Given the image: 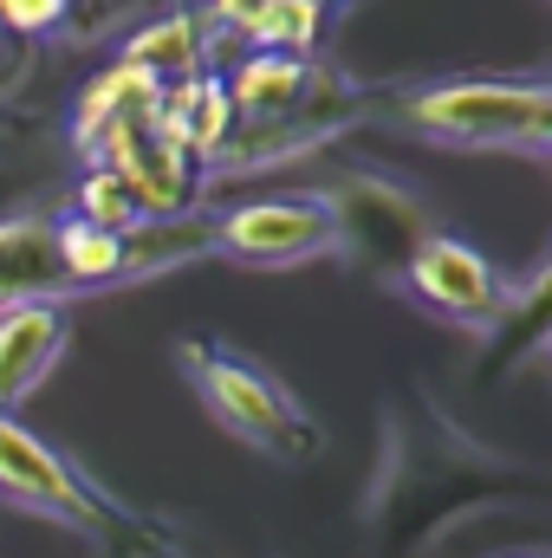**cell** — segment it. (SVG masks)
Here are the masks:
<instances>
[{
    "label": "cell",
    "mask_w": 552,
    "mask_h": 558,
    "mask_svg": "<svg viewBox=\"0 0 552 558\" xmlns=\"http://www.w3.org/2000/svg\"><path fill=\"white\" fill-rule=\"evenodd\" d=\"M208 254L279 274V267H305V260H332L338 254V221L325 189H299V195H267V202H235L221 215H208Z\"/></svg>",
    "instance_id": "cell-5"
},
{
    "label": "cell",
    "mask_w": 552,
    "mask_h": 558,
    "mask_svg": "<svg viewBox=\"0 0 552 558\" xmlns=\"http://www.w3.org/2000/svg\"><path fill=\"white\" fill-rule=\"evenodd\" d=\"M332 72H319L312 59H292V52H254L241 59V72L228 78V105L235 118H279L292 105H305Z\"/></svg>",
    "instance_id": "cell-14"
},
{
    "label": "cell",
    "mask_w": 552,
    "mask_h": 558,
    "mask_svg": "<svg viewBox=\"0 0 552 558\" xmlns=\"http://www.w3.org/2000/svg\"><path fill=\"white\" fill-rule=\"evenodd\" d=\"M72 202H79L72 215L92 221V228H111V234H137L143 228V208H137V195H131V182L118 169H105V162H92V175L79 182Z\"/></svg>",
    "instance_id": "cell-19"
},
{
    "label": "cell",
    "mask_w": 552,
    "mask_h": 558,
    "mask_svg": "<svg viewBox=\"0 0 552 558\" xmlns=\"http://www.w3.org/2000/svg\"><path fill=\"white\" fill-rule=\"evenodd\" d=\"M325 0H274L254 26H248V39L261 46V52H292V59H312V46L325 39Z\"/></svg>",
    "instance_id": "cell-18"
},
{
    "label": "cell",
    "mask_w": 552,
    "mask_h": 558,
    "mask_svg": "<svg viewBox=\"0 0 552 558\" xmlns=\"http://www.w3.org/2000/svg\"><path fill=\"white\" fill-rule=\"evenodd\" d=\"M156 92H163V78H149L143 65H111V72H98L92 85H85V98H79V118H72V137L85 156H98L111 131H124V124H137L156 111Z\"/></svg>",
    "instance_id": "cell-12"
},
{
    "label": "cell",
    "mask_w": 552,
    "mask_h": 558,
    "mask_svg": "<svg viewBox=\"0 0 552 558\" xmlns=\"http://www.w3.org/2000/svg\"><path fill=\"white\" fill-rule=\"evenodd\" d=\"M59 241V274L72 292H105L118 279H131V234H111V228H92L79 215H65L52 228Z\"/></svg>",
    "instance_id": "cell-15"
},
{
    "label": "cell",
    "mask_w": 552,
    "mask_h": 558,
    "mask_svg": "<svg viewBox=\"0 0 552 558\" xmlns=\"http://www.w3.org/2000/svg\"><path fill=\"white\" fill-rule=\"evenodd\" d=\"M384 124L410 131L442 149H475V156H552V85L547 78H435L404 92Z\"/></svg>",
    "instance_id": "cell-2"
},
{
    "label": "cell",
    "mask_w": 552,
    "mask_h": 558,
    "mask_svg": "<svg viewBox=\"0 0 552 558\" xmlns=\"http://www.w3.org/2000/svg\"><path fill=\"white\" fill-rule=\"evenodd\" d=\"M371 118V105L351 92V85H338V78H325L305 105H292V111H279V118H235V131L221 137V149L202 162L208 175H254V169H274L286 156H312V149H325V143L338 137V131H351V124H364Z\"/></svg>",
    "instance_id": "cell-7"
},
{
    "label": "cell",
    "mask_w": 552,
    "mask_h": 558,
    "mask_svg": "<svg viewBox=\"0 0 552 558\" xmlns=\"http://www.w3.org/2000/svg\"><path fill=\"white\" fill-rule=\"evenodd\" d=\"M0 500L33 513V520H52L65 533H85L92 546H124V553H156V558H182L176 539L131 513L118 494H105L85 468H72L52 441H39L33 428L0 410Z\"/></svg>",
    "instance_id": "cell-3"
},
{
    "label": "cell",
    "mask_w": 552,
    "mask_h": 558,
    "mask_svg": "<svg viewBox=\"0 0 552 558\" xmlns=\"http://www.w3.org/2000/svg\"><path fill=\"white\" fill-rule=\"evenodd\" d=\"M182 371H189L202 410L215 416V428L235 435L241 448L267 454V461H279V468L319 461L325 428H319V416L279 384L267 364L241 357V351L221 344V338H189V344H182Z\"/></svg>",
    "instance_id": "cell-4"
},
{
    "label": "cell",
    "mask_w": 552,
    "mask_h": 558,
    "mask_svg": "<svg viewBox=\"0 0 552 558\" xmlns=\"http://www.w3.org/2000/svg\"><path fill=\"white\" fill-rule=\"evenodd\" d=\"M274 0H208V26H221V33H241L248 39V26L267 13Z\"/></svg>",
    "instance_id": "cell-21"
},
{
    "label": "cell",
    "mask_w": 552,
    "mask_h": 558,
    "mask_svg": "<svg viewBox=\"0 0 552 558\" xmlns=\"http://www.w3.org/2000/svg\"><path fill=\"white\" fill-rule=\"evenodd\" d=\"M156 124L182 149H195L202 162L221 149V137L235 131V105H228V85L208 78V72H189V78H169L156 92Z\"/></svg>",
    "instance_id": "cell-13"
},
{
    "label": "cell",
    "mask_w": 552,
    "mask_h": 558,
    "mask_svg": "<svg viewBox=\"0 0 552 558\" xmlns=\"http://www.w3.org/2000/svg\"><path fill=\"white\" fill-rule=\"evenodd\" d=\"M52 215H13L0 221V312L33 305V299H72V286L59 274V241H52Z\"/></svg>",
    "instance_id": "cell-11"
},
{
    "label": "cell",
    "mask_w": 552,
    "mask_h": 558,
    "mask_svg": "<svg viewBox=\"0 0 552 558\" xmlns=\"http://www.w3.org/2000/svg\"><path fill=\"white\" fill-rule=\"evenodd\" d=\"M547 286H552V274H547V260H540L533 274L507 292V312H501V325L488 331V351L501 357V364H488V377L507 371V364H533V357L547 351Z\"/></svg>",
    "instance_id": "cell-17"
},
{
    "label": "cell",
    "mask_w": 552,
    "mask_h": 558,
    "mask_svg": "<svg viewBox=\"0 0 552 558\" xmlns=\"http://www.w3.org/2000/svg\"><path fill=\"white\" fill-rule=\"evenodd\" d=\"M332 202V221H338V254H351L358 267L371 274H404L416 247L435 234V215L429 202L416 195L410 182L397 175H377V169H351L325 189Z\"/></svg>",
    "instance_id": "cell-6"
},
{
    "label": "cell",
    "mask_w": 552,
    "mask_h": 558,
    "mask_svg": "<svg viewBox=\"0 0 552 558\" xmlns=\"http://www.w3.org/2000/svg\"><path fill=\"white\" fill-rule=\"evenodd\" d=\"M507 454L475 448L455 422L429 416L422 435H410L391 416V454L371 494V526L397 553H429L455 520H468L488 500H507Z\"/></svg>",
    "instance_id": "cell-1"
},
{
    "label": "cell",
    "mask_w": 552,
    "mask_h": 558,
    "mask_svg": "<svg viewBox=\"0 0 552 558\" xmlns=\"http://www.w3.org/2000/svg\"><path fill=\"white\" fill-rule=\"evenodd\" d=\"M72 344V305L65 299H33L0 312V410L13 416L20 403H33V390L59 371Z\"/></svg>",
    "instance_id": "cell-10"
},
{
    "label": "cell",
    "mask_w": 552,
    "mask_h": 558,
    "mask_svg": "<svg viewBox=\"0 0 552 558\" xmlns=\"http://www.w3.org/2000/svg\"><path fill=\"white\" fill-rule=\"evenodd\" d=\"M397 279L410 286V299H422L442 325H455L468 338H488L501 325V312H507V292H514V279L494 274V260L481 247H468V241H455L442 228L404 260Z\"/></svg>",
    "instance_id": "cell-8"
},
{
    "label": "cell",
    "mask_w": 552,
    "mask_h": 558,
    "mask_svg": "<svg viewBox=\"0 0 552 558\" xmlns=\"http://www.w3.org/2000/svg\"><path fill=\"white\" fill-rule=\"evenodd\" d=\"M72 13V0H0V26L20 33V39H39V33H59Z\"/></svg>",
    "instance_id": "cell-20"
},
{
    "label": "cell",
    "mask_w": 552,
    "mask_h": 558,
    "mask_svg": "<svg viewBox=\"0 0 552 558\" xmlns=\"http://www.w3.org/2000/svg\"><path fill=\"white\" fill-rule=\"evenodd\" d=\"M202 52H208V26L195 13H163L124 39V65H143L149 78H189L202 72Z\"/></svg>",
    "instance_id": "cell-16"
},
{
    "label": "cell",
    "mask_w": 552,
    "mask_h": 558,
    "mask_svg": "<svg viewBox=\"0 0 552 558\" xmlns=\"http://www.w3.org/2000/svg\"><path fill=\"white\" fill-rule=\"evenodd\" d=\"M92 162H105V169H118V175L131 182L143 221H182V215L202 208V189H208L202 156L169 137V131L156 124V111L137 118V124H124V131H111Z\"/></svg>",
    "instance_id": "cell-9"
}]
</instances>
